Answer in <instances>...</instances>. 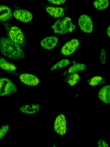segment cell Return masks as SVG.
Returning a JSON list of instances; mask_svg holds the SVG:
<instances>
[{
    "instance_id": "3",
    "label": "cell",
    "mask_w": 110,
    "mask_h": 147,
    "mask_svg": "<svg viewBox=\"0 0 110 147\" xmlns=\"http://www.w3.org/2000/svg\"><path fill=\"white\" fill-rule=\"evenodd\" d=\"M75 28V26L72 22L71 19L68 17L58 19L52 26L53 32L60 34L72 32Z\"/></svg>"
},
{
    "instance_id": "9",
    "label": "cell",
    "mask_w": 110,
    "mask_h": 147,
    "mask_svg": "<svg viewBox=\"0 0 110 147\" xmlns=\"http://www.w3.org/2000/svg\"><path fill=\"white\" fill-rule=\"evenodd\" d=\"M19 78L21 82L29 86L37 85L40 82L39 79L36 76L29 74H21L19 76Z\"/></svg>"
},
{
    "instance_id": "1",
    "label": "cell",
    "mask_w": 110,
    "mask_h": 147,
    "mask_svg": "<svg viewBox=\"0 0 110 147\" xmlns=\"http://www.w3.org/2000/svg\"><path fill=\"white\" fill-rule=\"evenodd\" d=\"M1 53L4 56L13 60H23L26 57L22 47L8 37H0Z\"/></svg>"
},
{
    "instance_id": "23",
    "label": "cell",
    "mask_w": 110,
    "mask_h": 147,
    "mask_svg": "<svg viewBox=\"0 0 110 147\" xmlns=\"http://www.w3.org/2000/svg\"><path fill=\"white\" fill-rule=\"evenodd\" d=\"M50 3L56 5H61L64 3L66 0H47Z\"/></svg>"
},
{
    "instance_id": "19",
    "label": "cell",
    "mask_w": 110,
    "mask_h": 147,
    "mask_svg": "<svg viewBox=\"0 0 110 147\" xmlns=\"http://www.w3.org/2000/svg\"><path fill=\"white\" fill-rule=\"evenodd\" d=\"M108 0H95L93 3L94 7L99 10L106 9L109 5Z\"/></svg>"
},
{
    "instance_id": "25",
    "label": "cell",
    "mask_w": 110,
    "mask_h": 147,
    "mask_svg": "<svg viewBox=\"0 0 110 147\" xmlns=\"http://www.w3.org/2000/svg\"><path fill=\"white\" fill-rule=\"evenodd\" d=\"M107 36L110 38V25L108 26L107 31Z\"/></svg>"
},
{
    "instance_id": "7",
    "label": "cell",
    "mask_w": 110,
    "mask_h": 147,
    "mask_svg": "<svg viewBox=\"0 0 110 147\" xmlns=\"http://www.w3.org/2000/svg\"><path fill=\"white\" fill-rule=\"evenodd\" d=\"M78 22L80 28L83 32L87 33L92 32L93 22L91 18L88 15H81L78 18Z\"/></svg>"
},
{
    "instance_id": "8",
    "label": "cell",
    "mask_w": 110,
    "mask_h": 147,
    "mask_svg": "<svg viewBox=\"0 0 110 147\" xmlns=\"http://www.w3.org/2000/svg\"><path fill=\"white\" fill-rule=\"evenodd\" d=\"M13 15L16 19L24 23L30 22L33 18L32 14L29 11L23 9L14 10Z\"/></svg>"
},
{
    "instance_id": "15",
    "label": "cell",
    "mask_w": 110,
    "mask_h": 147,
    "mask_svg": "<svg viewBox=\"0 0 110 147\" xmlns=\"http://www.w3.org/2000/svg\"><path fill=\"white\" fill-rule=\"evenodd\" d=\"M73 65L67 69L62 74V75L85 70L86 69L87 66L84 63H79L76 61H72Z\"/></svg>"
},
{
    "instance_id": "6",
    "label": "cell",
    "mask_w": 110,
    "mask_h": 147,
    "mask_svg": "<svg viewBox=\"0 0 110 147\" xmlns=\"http://www.w3.org/2000/svg\"><path fill=\"white\" fill-rule=\"evenodd\" d=\"M54 128L55 131L61 136H63L66 134L67 130L66 121L63 114H60L56 118L54 122Z\"/></svg>"
},
{
    "instance_id": "20",
    "label": "cell",
    "mask_w": 110,
    "mask_h": 147,
    "mask_svg": "<svg viewBox=\"0 0 110 147\" xmlns=\"http://www.w3.org/2000/svg\"><path fill=\"white\" fill-rule=\"evenodd\" d=\"M71 61L68 59H63L56 63L52 66L50 69L51 71L55 70L70 65Z\"/></svg>"
},
{
    "instance_id": "13",
    "label": "cell",
    "mask_w": 110,
    "mask_h": 147,
    "mask_svg": "<svg viewBox=\"0 0 110 147\" xmlns=\"http://www.w3.org/2000/svg\"><path fill=\"white\" fill-rule=\"evenodd\" d=\"M18 109L22 113L32 114L38 112L41 109V107L39 104H33L21 106Z\"/></svg>"
},
{
    "instance_id": "14",
    "label": "cell",
    "mask_w": 110,
    "mask_h": 147,
    "mask_svg": "<svg viewBox=\"0 0 110 147\" xmlns=\"http://www.w3.org/2000/svg\"><path fill=\"white\" fill-rule=\"evenodd\" d=\"M64 76V80L66 84L70 87L76 84L81 79L80 75L77 73L68 74Z\"/></svg>"
},
{
    "instance_id": "10",
    "label": "cell",
    "mask_w": 110,
    "mask_h": 147,
    "mask_svg": "<svg viewBox=\"0 0 110 147\" xmlns=\"http://www.w3.org/2000/svg\"><path fill=\"white\" fill-rule=\"evenodd\" d=\"M58 39L57 36H52L46 37L40 42L41 46L44 49L50 50L53 49L57 46Z\"/></svg>"
},
{
    "instance_id": "16",
    "label": "cell",
    "mask_w": 110,
    "mask_h": 147,
    "mask_svg": "<svg viewBox=\"0 0 110 147\" xmlns=\"http://www.w3.org/2000/svg\"><path fill=\"white\" fill-rule=\"evenodd\" d=\"M0 20L2 22L6 21L12 17L11 9L5 5H0Z\"/></svg>"
},
{
    "instance_id": "12",
    "label": "cell",
    "mask_w": 110,
    "mask_h": 147,
    "mask_svg": "<svg viewBox=\"0 0 110 147\" xmlns=\"http://www.w3.org/2000/svg\"><path fill=\"white\" fill-rule=\"evenodd\" d=\"M98 97L99 100L106 104L110 103V85H106L99 90Z\"/></svg>"
},
{
    "instance_id": "17",
    "label": "cell",
    "mask_w": 110,
    "mask_h": 147,
    "mask_svg": "<svg viewBox=\"0 0 110 147\" xmlns=\"http://www.w3.org/2000/svg\"><path fill=\"white\" fill-rule=\"evenodd\" d=\"M87 82L89 85L93 87L105 84L107 83V80L102 76H97L88 79Z\"/></svg>"
},
{
    "instance_id": "4",
    "label": "cell",
    "mask_w": 110,
    "mask_h": 147,
    "mask_svg": "<svg viewBox=\"0 0 110 147\" xmlns=\"http://www.w3.org/2000/svg\"><path fill=\"white\" fill-rule=\"evenodd\" d=\"M82 41L79 39L74 38L66 42L62 47L60 51V55L64 57L71 55L79 49Z\"/></svg>"
},
{
    "instance_id": "22",
    "label": "cell",
    "mask_w": 110,
    "mask_h": 147,
    "mask_svg": "<svg viewBox=\"0 0 110 147\" xmlns=\"http://www.w3.org/2000/svg\"><path fill=\"white\" fill-rule=\"evenodd\" d=\"M106 52L104 48L102 47L100 50L99 55V60L101 64L104 65L106 63Z\"/></svg>"
},
{
    "instance_id": "11",
    "label": "cell",
    "mask_w": 110,
    "mask_h": 147,
    "mask_svg": "<svg viewBox=\"0 0 110 147\" xmlns=\"http://www.w3.org/2000/svg\"><path fill=\"white\" fill-rule=\"evenodd\" d=\"M46 11L53 17L60 18L65 15V9L63 7L47 6L46 7Z\"/></svg>"
},
{
    "instance_id": "24",
    "label": "cell",
    "mask_w": 110,
    "mask_h": 147,
    "mask_svg": "<svg viewBox=\"0 0 110 147\" xmlns=\"http://www.w3.org/2000/svg\"><path fill=\"white\" fill-rule=\"evenodd\" d=\"M98 145L99 147H108L109 146L107 143L104 140L100 139L98 142Z\"/></svg>"
},
{
    "instance_id": "5",
    "label": "cell",
    "mask_w": 110,
    "mask_h": 147,
    "mask_svg": "<svg viewBox=\"0 0 110 147\" xmlns=\"http://www.w3.org/2000/svg\"><path fill=\"white\" fill-rule=\"evenodd\" d=\"M17 88L10 80L6 78H2L0 80V96H4L16 92Z\"/></svg>"
},
{
    "instance_id": "21",
    "label": "cell",
    "mask_w": 110,
    "mask_h": 147,
    "mask_svg": "<svg viewBox=\"0 0 110 147\" xmlns=\"http://www.w3.org/2000/svg\"><path fill=\"white\" fill-rule=\"evenodd\" d=\"M9 125L8 124L2 125L0 130V139L3 138L8 132L9 128Z\"/></svg>"
},
{
    "instance_id": "18",
    "label": "cell",
    "mask_w": 110,
    "mask_h": 147,
    "mask_svg": "<svg viewBox=\"0 0 110 147\" xmlns=\"http://www.w3.org/2000/svg\"><path fill=\"white\" fill-rule=\"evenodd\" d=\"M0 66L3 70L8 71H14L17 67L14 64L7 61L3 57H0Z\"/></svg>"
},
{
    "instance_id": "2",
    "label": "cell",
    "mask_w": 110,
    "mask_h": 147,
    "mask_svg": "<svg viewBox=\"0 0 110 147\" xmlns=\"http://www.w3.org/2000/svg\"><path fill=\"white\" fill-rule=\"evenodd\" d=\"M8 37L19 44L22 48L28 49L29 44L21 30L18 27L7 23L3 24Z\"/></svg>"
}]
</instances>
